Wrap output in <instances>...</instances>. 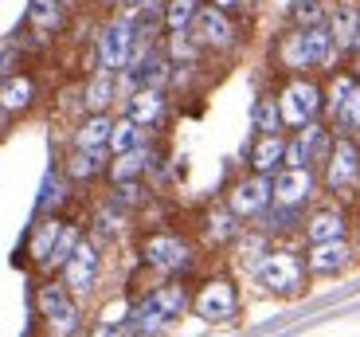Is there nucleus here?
I'll return each mask as SVG.
<instances>
[{"label": "nucleus", "instance_id": "obj_1", "mask_svg": "<svg viewBox=\"0 0 360 337\" xmlns=\"http://www.w3.org/2000/svg\"><path fill=\"white\" fill-rule=\"evenodd\" d=\"M255 283L266 294H274V298H297L309 283L306 255H297L290 247H274V251H266L262 263L255 267Z\"/></svg>", "mask_w": 360, "mask_h": 337}, {"label": "nucleus", "instance_id": "obj_2", "mask_svg": "<svg viewBox=\"0 0 360 337\" xmlns=\"http://www.w3.org/2000/svg\"><path fill=\"white\" fill-rule=\"evenodd\" d=\"M321 184L337 201L360 196V141L341 137V134L333 137V149H329V157L321 165Z\"/></svg>", "mask_w": 360, "mask_h": 337}, {"label": "nucleus", "instance_id": "obj_3", "mask_svg": "<svg viewBox=\"0 0 360 337\" xmlns=\"http://www.w3.org/2000/svg\"><path fill=\"white\" fill-rule=\"evenodd\" d=\"M321 106H325V87L317 79H306V75H290L286 87L278 91V110L286 129H302L306 122L321 118Z\"/></svg>", "mask_w": 360, "mask_h": 337}, {"label": "nucleus", "instance_id": "obj_4", "mask_svg": "<svg viewBox=\"0 0 360 337\" xmlns=\"http://www.w3.org/2000/svg\"><path fill=\"white\" fill-rule=\"evenodd\" d=\"M243 310L239 302V286L231 279H207L196 294H192V314L207 326H231Z\"/></svg>", "mask_w": 360, "mask_h": 337}, {"label": "nucleus", "instance_id": "obj_5", "mask_svg": "<svg viewBox=\"0 0 360 337\" xmlns=\"http://www.w3.org/2000/svg\"><path fill=\"white\" fill-rule=\"evenodd\" d=\"M333 126L321 118L306 122V126L297 129L294 137H286V165H309V169H321L325 157H329V149H333Z\"/></svg>", "mask_w": 360, "mask_h": 337}, {"label": "nucleus", "instance_id": "obj_6", "mask_svg": "<svg viewBox=\"0 0 360 337\" xmlns=\"http://www.w3.org/2000/svg\"><path fill=\"white\" fill-rule=\"evenodd\" d=\"M270 204H274V181L266 173L243 177V181H235L231 192H227V208L239 220H259Z\"/></svg>", "mask_w": 360, "mask_h": 337}, {"label": "nucleus", "instance_id": "obj_7", "mask_svg": "<svg viewBox=\"0 0 360 337\" xmlns=\"http://www.w3.org/2000/svg\"><path fill=\"white\" fill-rule=\"evenodd\" d=\"M192 36L200 39V47H212V51H231L235 39H239V27H235L231 12L216 8V4H200L196 20H192Z\"/></svg>", "mask_w": 360, "mask_h": 337}, {"label": "nucleus", "instance_id": "obj_8", "mask_svg": "<svg viewBox=\"0 0 360 337\" xmlns=\"http://www.w3.org/2000/svg\"><path fill=\"white\" fill-rule=\"evenodd\" d=\"M129 51H134V20L122 12V16L106 20L98 32V67L122 71L129 63Z\"/></svg>", "mask_w": 360, "mask_h": 337}, {"label": "nucleus", "instance_id": "obj_9", "mask_svg": "<svg viewBox=\"0 0 360 337\" xmlns=\"http://www.w3.org/2000/svg\"><path fill=\"white\" fill-rule=\"evenodd\" d=\"M98 271H102V251L94 239H79V247L71 251V259L63 263V283L71 294H90L98 286Z\"/></svg>", "mask_w": 360, "mask_h": 337}, {"label": "nucleus", "instance_id": "obj_10", "mask_svg": "<svg viewBox=\"0 0 360 337\" xmlns=\"http://www.w3.org/2000/svg\"><path fill=\"white\" fill-rule=\"evenodd\" d=\"M270 181H274V201L290 204V208H306L317 196V173L309 165H297V169L294 165H282Z\"/></svg>", "mask_w": 360, "mask_h": 337}, {"label": "nucleus", "instance_id": "obj_11", "mask_svg": "<svg viewBox=\"0 0 360 337\" xmlns=\"http://www.w3.org/2000/svg\"><path fill=\"white\" fill-rule=\"evenodd\" d=\"M352 263H356V251H352L349 239H321V243H309V251H306V267L314 279L345 274Z\"/></svg>", "mask_w": 360, "mask_h": 337}, {"label": "nucleus", "instance_id": "obj_12", "mask_svg": "<svg viewBox=\"0 0 360 337\" xmlns=\"http://www.w3.org/2000/svg\"><path fill=\"white\" fill-rule=\"evenodd\" d=\"M145 263L153 267V271H165V274H176L192 263V247L184 243L180 236H169V231H157V236L145 239L141 247Z\"/></svg>", "mask_w": 360, "mask_h": 337}, {"label": "nucleus", "instance_id": "obj_13", "mask_svg": "<svg viewBox=\"0 0 360 337\" xmlns=\"http://www.w3.org/2000/svg\"><path fill=\"white\" fill-rule=\"evenodd\" d=\"M302 231H306L309 243H321V239H349V216H345L337 204H325V208H314L302 220Z\"/></svg>", "mask_w": 360, "mask_h": 337}, {"label": "nucleus", "instance_id": "obj_14", "mask_svg": "<svg viewBox=\"0 0 360 337\" xmlns=\"http://www.w3.org/2000/svg\"><path fill=\"white\" fill-rule=\"evenodd\" d=\"M329 32L337 39V51L352 55V44H356V32H360V0H337L329 4Z\"/></svg>", "mask_w": 360, "mask_h": 337}, {"label": "nucleus", "instance_id": "obj_15", "mask_svg": "<svg viewBox=\"0 0 360 337\" xmlns=\"http://www.w3.org/2000/svg\"><path fill=\"white\" fill-rule=\"evenodd\" d=\"M255 173H266L274 177L286 165V134H255L251 141V153H247Z\"/></svg>", "mask_w": 360, "mask_h": 337}, {"label": "nucleus", "instance_id": "obj_16", "mask_svg": "<svg viewBox=\"0 0 360 337\" xmlns=\"http://www.w3.org/2000/svg\"><path fill=\"white\" fill-rule=\"evenodd\" d=\"M165 110H169L165 91H157V87H137V91L129 94L126 114L137 122V126H157V122L165 118Z\"/></svg>", "mask_w": 360, "mask_h": 337}, {"label": "nucleus", "instance_id": "obj_17", "mask_svg": "<svg viewBox=\"0 0 360 337\" xmlns=\"http://www.w3.org/2000/svg\"><path fill=\"white\" fill-rule=\"evenodd\" d=\"M329 118V126H333V134L341 137H352V141H360V79L352 82V91L345 94L341 102H337L333 114H325Z\"/></svg>", "mask_w": 360, "mask_h": 337}, {"label": "nucleus", "instance_id": "obj_18", "mask_svg": "<svg viewBox=\"0 0 360 337\" xmlns=\"http://www.w3.org/2000/svg\"><path fill=\"white\" fill-rule=\"evenodd\" d=\"M114 98H117V71L98 67V71H94V79L86 82V91H82V106H86L90 114H106V106Z\"/></svg>", "mask_w": 360, "mask_h": 337}, {"label": "nucleus", "instance_id": "obj_19", "mask_svg": "<svg viewBox=\"0 0 360 337\" xmlns=\"http://www.w3.org/2000/svg\"><path fill=\"white\" fill-rule=\"evenodd\" d=\"M36 102V82L27 75H8L0 82V110L4 114H16V110H27Z\"/></svg>", "mask_w": 360, "mask_h": 337}, {"label": "nucleus", "instance_id": "obj_20", "mask_svg": "<svg viewBox=\"0 0 360 337\" xmlns=\"http://www.w3.org/2000/svg\"><path fill=\"white\" fill-rule=\"evenodd\" d=\"M149 161H153V149L141 146V149H129V153H117L114 161H110V181L122 184V181H141V173L149 169Z\"/></svg>", "mask_w": 360, "mask_h": 337}, {"label": "nucleus", "instance_id": "obj_21", "mask_svg": "<svg viewBox=\"0 0 360 337\" xmlns=\"http://www.w3.org/2000/svg\"><path fill=\"white\" fill-rule=\"evenodd\" d=\"M278 67H282V71H290V75H306V71H309L302 27H294V32H282V39H278Z\"/></svg>", "mask_w": 360, "mask_h": 337}, {"label": "nucleus", "instance_id": "obj_22", "mask_svg": "<svg viewBox=\"0 0 360 337\" xmlns=\"http://www.w3.org/2000/svg\"><path fill=\"white\" fill-rule=\"evenodd\" d=\"M110 129H114V118H110V114H90V118L75 129V149H110Z\"/></svg>", "mask_w": 360, "mask_h": 337}, {"label": "nucleus", "instance_id": "obj_23", "mask_svg": "<svg viewBox=\"0 0 360 337\" xmlns=\"http://www.w3.org/2000/svg\"><path fill=\"white\" fill-rule=\"evenodd\" d=\"M110 169V149H75L71 161H67V173L75 181H90V177H98Z\"/></svg>", "mask_w": 360, "mask_h": 337}, {"label": "nucleus", "instance_id": "obj_24", "mask_svg": "<svg viewBox=\"0 0 360 337\" xmlns=\"http://www.w3.org/2000/svg\"><path fill=\"white\" fill-rule=\"evenodd\" d=\"M259 220H262L259 228L266 231V236H286V231L302 228V220H306V216H302V208H290V204H278V201H274Z\"/></svg>", "mask_w": 360, "mask_h": 337}, {"label": "nucleus", "instance_id": "obj_25", "mask_svg": "<svg viewBox=\"0 0 360 337\" xmlns=\"http://www.w3.org/2000/svg\"><path fill=\"white\" fill-rule=\"evenodd\" d=\"M145 146V126H137L129 114L114 118V129H110V153H129V149H141Z\"/></svg>", "mask_w": 360, "mask_h": 337}, {"label": "nucleus", "instance_id": "obj_26", "mask_svg": "<svg viewBox=\"0 0 360 337\" xmlns=\"http://www.w3.org/2000/svg\"><path fill=\"white\" fill-rule=\"evenodd\" d=\"M251 126L255 134H282V110H278V94H262V98H255L251 106Z\"/></svg>", "mask_w": 360, "mask_h": 337}, {"label": "nucleus", "instance_id": "obj_27", "mask_svg": "<svg viewBox=\"0 0 360 337\" xmlns=\"http://www.w3.org/2000/svg\"><path fill=\"white\" fill-rule=\"evenodd\" d=\"M27 20H32V27H39V32H59L67 20V4L63 0H32L27 4Z\"/></svg>", "mask_w": 360, "mask_h": 337}, {"label": "nucleus", "instance_id": "obj_28", "mask_svg": "<svg viewBox=\"0 0 360 337\" xmlns=\"http://www.w3.org/2000/svg\"><path fill=\"white\" fill-rule=\"evenodd\" d=\"M59 231H63V224H59L55 216L39 220V224H36V231H32V243H27V255L36 259V263H47V259H51L55 239H59Z\"/></svg>", "mask_w": 360, "mask_h": 337}, {"label": "nucleus", "instance_id": "obj_29", "mask_svg": "<svg viewBox=\"0 0 360 337\" xmlns=\"http://www.w3.org/2000/svg\"><path fill=\"white\" fill-rule=\"evenodd\" d=\"M71 302H75V294L67 291V283H44L36 291V310L44 314V322L55 318V314H63Z\"/></svg>", "mask_w": 360, "mask_h": 337}, {"label": "nucleus", "instance_id": "obj_30", "mask_svg": "<svg viewBox=\"0 0 360 337\" xmlns=\"http://www.w3.org/2000/svg\"><path fill=\"white\" fill-rule=\"evenodd\" d=\"M286 16L294 20V27H314L329 20V0H290Z\"/></svg>", "mask_w": 360, "mask_h": 337}, {"label": "nucleus", "instance_id": "obj_31", "mask_svg": "<svg viewBox=\"0 0 360 337\" xmlns=\"http://www.w3.org/2000/svg\"><path fill=\"white\" fill-rule=\"evenodd\" d=\"M200 51H204V47H200L196 36H192V27H184V32H172V36H169V59H172L176 67L196 63Z\"/></svg>", "mask_w": 360, "mask_h": 337}, {"label": "nucleus", "instance_id": "obj_32", "mask_svg": "<svg viewBox=\"0 0 360 337\" xmlns=\"http://www.w3.org/2000/svg\"><path fill=\"white\" fill-rule=\"evenodd\" d=\"M196 12H200V0H165V27L184 32V27H192Z\"/></svg>", "mask_w": 360, "mask_h": 337}, {"label": "nucleus", "instance_id": "obj_33", "mask_svg": "<svg viewBox=\"0 0 360 337\" xmlns=\"http://www.w3.org/2000/svg\"><path fill=\"white\" fill-rule=\"evenodd\" d=\"M207 236L216 239V243H231V239H239V216H235L231 208H219L207 216Z\"/></svg>", "mask_w": 360, "mask_h": 337}, {"label": "nucleus", "instance_id": "obj_34", "mask_svg": "<svg viewBox=\"0 0 360 337\" xmlns=\"http://www.w3.org/2000/svg\"><path fill=\"white\" fill-rule=\"evenodd\" d=\"M266 239H270V236H266L262 228H259V231H251V236H243V231H239V251H243V255H239V263H243L251 274H255V267L262 263V255L270 251Z\"/></svg>", "mask_w": 360, "mask_h": 337}, {"label": "nucleus", "instance_id": "obj_35", "mask_svg": "<svg viewBox=\"0 0 360 337\" xmlns=\"http://www.w3.org/2000/svg\"><path fill=\"white\" fill-rule=\"evenodd\" d=\"M44 326H47V337H75V333H79V326H82V310H79V302H71V306H67L63 314L47 318Z\"/></svg>", "mask_w": 360, "mask_h": 337}, {"label": "nucleus", "instance_id": "obj_36", "mask_svg": "<svg viewBox=\"0 0 360 337\" xmlns=\"http://www.w3.org/2000/svg\"><path fill=\"white\" fill-rule=\"evenodd\" d=\"M79 228H75V224H63V231H59V239H55V247H51V259H47L44 267H59V271H63V263L67 259H71V251L75 247H79Z\"/></svg>", "mask_w": 360, "mask_h": 337}, {"label": "nucleus", "instance_id": "obj_37", "mask_svg": "<svg viewBox=\"0 0 360 337\" xmlns=\"http://www.w3.org/2000/svg\"><path fill=\"white\" fill-rule=\"evenodd\" d=\"M141 201H145L141 181H122V184H114V204H117V208H134V204H141Z\"/></svg>", "mask_w": 360, "mask_h": 337}, {"label": "nucleus", "instance_id": "obj_38", "mask_svg": "<svg viewBox=\"0 0 360 337\" xmlns=\"http://www.w3.org/2000/svg\"><path fill=\"white\" fill-rule=\"evenodd\" d=\"M63 196H67V192L59 189V177L51 173V177H47V184H44V201H39V208H55Z\"/></svg>", "mask_w": 360, "mask_h": 337}, {"label": "nucleus", "instance_id": "obj_39", "mask_svg": "<svg viewBox=\"0 0 360 337\" xmlns=\"http://www.w3.org/2000/svg\"><path fill=\"white\" fill-rule=\"evenodd\" d=\"M90 337H126V329L117 326V322H98V329H94Z\"/></svg>", "mask_w": 360, "mask_h": 337}, {"label": "nucleus", "instance_id": "obj_40", "mask_svg": "<svg viewBox=\"0 0 360 337\" xmlns=\"http://www.w3.org/2000/svg\"><path fill=\"white\" fill-rule=\"evenodd\" d=\"M207 4H216V8H224V12H243V8H251V0H207Z\"/></svg>", "mask_w": 360, "mask_h": 337}, {"label": "nucleus", "instance_id": "obj_41", "mask_svg": "<svg viewBox=\"0 0 360 337\" xmlns=\"http://www.w3.org/2000/svg\"><path fill=\"white\" fill-rule=\"evenodd\" d=\"M141 4H145V0H117V8H122V12H134V8H141Z\"/></svg>", "mask_w": 360, "mask_h": 337}, {"label": "nucleus", "instance_id": "obj_42", "mask_svg": "<svg viewBox=\"0 0 360 337\" xmlns=\"http://www.w3.org/2000/svg\"><path fill=\"white\" fill-rule=\"evenodd\" d=\"M8 63H12V51H0V75L8 71Z\"/></svg>", "mask_w": 360, "mask_h": 337}, {"label": "nucleus", "instance_id": "obj_43", "mask_svg": "<svg viewBox=\"0 0 360 337\" xmlns=\"http://www.w3.org/2000/svg\"><path fill=\"white\" fill-rule=\"evenodd\" d=\"M352 55H360V32H356V44H352Z\"/></svg>", "mask_w": 360, "mask_h": 337}, {"label": "nucleus", "instance_id": "obj_44", "mask_svg": "<svg viewBox=\"0 0 360 337\" xmlns=\"http://www.w3.org/2000/svg\"><path fill=\"white\" fill-rule=\"evenodd\" d=\"M98 4H117V0H98Z\"/></svg>", "mask_w": 360, "mask_h": 337}, {"label": "nucleus", "instance_id": "obj_45", "mask_svg": "<svg viewBox=\"0 0 360 337\" xmlns=\"http://www.w3.org/2000/svg\"><path fill=\"white\" fill-rule=\"evenodd\" d=\"M352 71H356V79H360V63H356V67H352Z\"/></svg>", "mask_w": 360, "mask_h": 337}, {"label": "nucleus", "instance_id": "obj_46", "mask_svg": "<svg viewBox=\"0 0 360 337\" xmlns=\"http://www.w3.org/2000/svg\"><path fill=\"white\" fill-rule=\"evenodd\" d=\"M0 122H4V110H0Z\"/></svg>", "mask_w": 360, "mask_h": 337}, {"label": "nucleus", "instance_id": "obj_47", "mask_svg": "<svg viewBox=\"0 0 360 337\" xmlns=\"http://www.w3.org/2000/svg\"><path fill=\"white\" fill-rule=\"evenodd\" d=\"M63 4H75V0H63Z\"/></svg>", "mask_w": 360, "mask_h": 337}]
</instances>
